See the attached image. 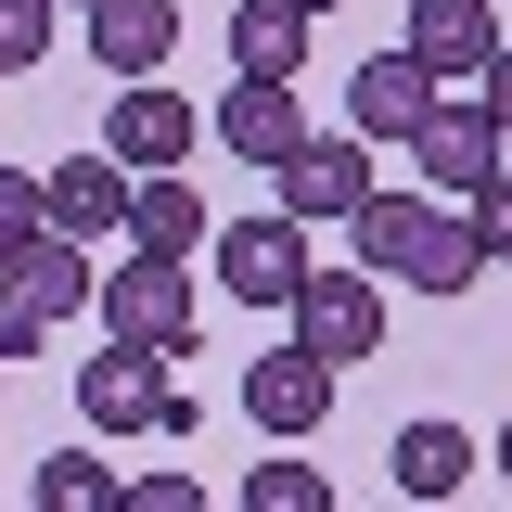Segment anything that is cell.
Wrapping results in <instances>:
<instances>
[{"label": "cell", "mask_w": 512, "mask_h": 512, "mask_svg": "<svg viewBox=\"0 0 512 512\" xmlns=\"http://www.w3.org/2000/svg\"><path fill=\"white\" fill-rule=\"evenodd\" d=\"M77 423L90 436H180L192 397L167 384V346H116L103 333V359H77Z\"/></svg>", "instance_id": "obj_1"}, {"label": "cell", "mask_w": 512, "mask_h": 512, "mask_svg": "<svg viewBox=\"0 0 512 512\" xmlns=\"http://www.w3.org/2000/svg\"><path fill=\"white\" fill-rule=\"evenodd\" d=\"M295 346H320L333 372L346 359H384V269H359V256H308V282H295Z\"/></svg>", "instance_id": "obj_2"}, {"label": "cell", "mask_w": 512, "mask_h": 512, "mask_svg": "<svg viewBox=\"0 0 512 512\" xmlns=\"http://www.w3.org/2000/svg\"><path fill=\"white\" fill-rule=\"evenodd\" d=\"M90 308H103V333H116V346H167V359H180V346H192V269L128 244L116 269L90 282Z\"/></svg>", "instance_id": "obj_3"}, {"label": "cell", "mask_w": 512, "mask_h": 512, "mask_svg": "<svg viewBox=\"0 0 512 512\" xmlns=\"http://www.w3.org/2000/svg\"><path fill=\"white\" fill-rule=\"evenodd\" d=\"M333 384H346V372H333L320 346H295V333H282L269 359H244V423L295 448V436H320V423H333Z\"/></svg>", "instance_id": "obj_4"}, {"label": "cell", "mask_w": 512, "mask_h": 512, "mask_svg": "<svg viewBox=\"0 0 512 512\" xmlns=\"http://www.w3.org/2000/svg\"><path fill=\"white\" fill-rule=\"evenodd\" d=\"M205 244H218L231 308H295V282H308V218H231V231H205Z\"/></svg>", "instance_id": "obj_5"}, {"label": "cell", "mask_w": 512, "mask_h": 512, "mask_svg": "<svg viewBox=\"0 0 512 512\" xmlns=\"http://www.w3.org/2000/svg\"><path fill=\"white\" fill-rule=\"evenodd\" d=\"M269 180H282V218H308V231H346V205L372 192V154H359V128H346V141H333V128H308V141H295Z\"/></svg>", "instance_id": "obj_6"}, {"label": "cell", "mask_w": 512, "mask_h": 512, "mask_svg": "<svg viewBox=\"0 0 512 512\" xmlns=\"http://www.w3.org/2000/svg\"><path fill=\"white\" fill-rule=\"evenodd\" d=\"M90 282H103V269H90V244H77V231H52V218H39L26 244H0V295H13L26 320H77V308H90Z\"/></svg>", "instance_id": "obj_7"}, {"label": "cell", "mask_w": 512, "mask_h": 512, "mask_svg": "<svg viewBox=\"0 0 512 512\" xmlns=\"http://www.w3.org/2000/svg\"><path fill=\"white\" fill-rule=\"evenodd\" d=\"M205 141V103H180L167 77H116V116H103V154L116 167H180Z\"/></svg>", "instance_id": "obj_8"}, {"label": "cell", "mask_w": 512, "mask_h": 512, "mask_svg": "<svg viewBox=\"0 0 512 512\" xmlns=\"http://www.w3.org/2000/svg\"><path fill=\"white\" fill-rule=\"evenodd\" d=\"M397 154H410L436 192H474V180L512 154V141H500V116H487V103H448V90H436V103H423V128H410Z\"/></svg>", "instance_id": "obj_9"}, {"label": "cell", "mask_w": 512, "mask_h": 512, "mask_svg": "<svg viewBox=\"0 0 512 512\" xmlns=\"http://www.w3.org/2000/svg\"><path fill=\"white\" fill-rule=\"evenodd\" d=\"M205 141H231L244 167H282V154L308 141V103H295V77H231V90H218V116H205Z\"/></svg>", "instance_id": "obj_10"}, {"label": "cell", "mask_w": 512, "mask_h": 512, "mask_svg": "<svg viewBox=\"0 0 512 512\" xmlns=\"http://www.w3.org/2000/svg\"><path fill=\"white\" fill-rule=\"evenodd\" d=\"M397 52L423 64V77H474V64L500 52V0H410Z\"/></svg>", "instance_id": "obj_11"}, {"label": "cell", "mask_w": 512, "mask_h": 512, "mask_svg": "<svg viewBox=\"0 0 512 512\" xmlns=\"http://www.w3.org/2000/svg\"><path fill=\"white\" fill-rule=\"evenodd\" d=\"M436 90H448V77H423L410 52H359V77H346V128H359V141H410Z\"/></svg>", "instance_id": "obj_12"}, {"label": "cell", "mask_w": 512, "mask_h": 512, "mask_svg": "<svg viewBox=\"0 0 512 512\" xmlns=\"http://www.w3.org/2000/svg\"><path fill=\"white\" fill-rule=\"evenodd\" d=\"M77 13H90V64L167 77V52H180V0H77Z\"/></svg>", "instance_id": "obj_13"}, {"label": "cell", "mask_w": 512, "mask_h": 512, "mask_svg": "<svg viewBox=\"0 0 512 512\" xmlns=\"http://www.w3.org/2000/svg\"><path fill=\"white\" fill-rule=\"evenodd\" d=\"M116 231H128L141 256H192L218 218H205V192H192L180 167H128V218H116Z\"/></svg>", "instance_id": "obj_14"}, {"label": "cell", "mask_w": 512, "mask_h": 512, "mask_svg": "<svg viewBox=\"0 0 512 512\" xmlns=\"http://www.w3.org/2000/svg\"><path fill=\"white\" fill-rule=\"evenodd\" d=\"M436 218H448V205H423V192H359V205H346V256L384 269V282H410V256H423Z\"/></svg>", "instance_id": "obj_15"}, {"label": "cell", "mask_w": 512, "mask_h": 512, "mask_svg": "<svg viewBox=\"0 0 512 512\" xmlns=\"http://www.w3.org/2000/svg\"><path fill=\"white\" fill-rule=\"evenodd\" d=\"M39 192H52V231H77V244H103V231L128 218V167L116 154H64Z\"/></svg>", "instance_id": "obj_16"}, {"label": "cell", "mask_w": 512, "mask_h": 512, "mask_svg": "<svg viewBox=\"0 0 512 512\" xmlns=\"http://www.w3.org/2000/svg\"><path fill=\"white\" fill-rule=\"evenodd\" d=\"M384 461H397V500H461V474H474L487 448L461 436V423H397V448H384Z\"/></svg>", "instance_id": "obj_17"}, {"label": "cell", "mask_w": 512, "mask_h": 512, "mask_svg": "<svg viewBox=\"0 0 512 512\" xmlns=\"http://www.w3.org/2000/svg\"><path fill=\"white\" fill-rule=\"evenodd\" d=\"M308 64V13L295 0H244L231 13V77H295Z\"/></svg>", "instance_id": "obj_18"}, {"label": "cell", "mask_w": 512, "mask_h": 512, "mask_svg": "<svg viewBox=\"0 0 512 512\" xmlns=\"http://www.w3.org/2000/svg\"><path fill=\"white\" fill-rule=\"evenodd\" d=\"M39 512H116V461L103 448H52L39 461Z\"/></svg>", "instance_id": "obj_19"}, {"label": "cell", "mask_w": 512, "mask_h": 512, "mask_svg": "<svg viewBox=\"0 0 512 512\" xmlns=\"http://www.w3.org/2000/svg\"><path fill=\"white\" fill-rule=\"evenodd\" d=\"M244 512H333L320 461H244Z\"/></svg>", "instance_id": "obj_20"}, {"label": "cell", "mask_w": 512, "mask_h": 512, "mask_svg": "<svg viewBox=\"0 0 512 512\" xmlns=\"http://www.w3.org/2000/svg\"><path fill=\"white\" fill-rule=\"evenodd\" d=\"M474 269H487V256H474V231H461V218H436V231H423V256H410V295H461Z\"/></svg>", "instance_id": "obj_21"}, {"label": "cell", "mask_w": 512, "mask_h": 512, "mask_svg": "<svg viewBox=\"0 0 512 512\" xmlns=\"http://www.w3.org/2000/svg\"><path fill=\"white\" fill-rule=\"evenodd\" d=\"M461 231H474V256H487V269H512V167H487V180L461 192Z\"/></svg>", "instance_id": "obj_22"}, {"label": "cell", "mask_w": 512, "mask_h": 512, "mask_svg": "<svg viewBox=\"0 0 512 512\" xmlns=\"http://www.w3.org/2000/svg\"><path fill=\"white\" fill-rule=\"evenodd\" d=\"M13 64H52V0H0V77Z\"/></svg>", "instance_id": "obj_23"}, {"label": "cell", "mask_w": 512, "mask_h": 512, "mask_svg": "<svg viewBox=\"0 0 512 512\" xmlns=\"http://www.w3.org/2000/svg\"><path fill=\"white\" fill-rule=\"evenodd\" d=\"M205 487L192 474H116V512H192Z\"/></svg>", "instance_id": "obj_24"}, {"label": "cell", "mask_w": 512, "mask_h": 512, "mask_svg": "<svg viewBox=\"0 0 512 512\" xmlns=\"http://www.w3.org/2000/svg\"><path fill=\"white\" fill-rule=\"evenodd\" d=\"M39 218H52V192L26 180V167H0V244H26V231H39Z\"/></svg>", "instance_id": "obj_25"}, {"label": "cell", "mask_w": 512, "mask_h": 512, "mask_svg": "<svg viewBox=\"0 0 512 512\" xmlns=\"http://www.w3.org/2000/svg\"><path fill=\"white\" fill-rule=\"evenodd\" d=\"M474 103H487V116H500V141H512V39L474 64Z\"/></svg>", "instance_id": "obj_26"}, {"label": "cell", "mask_w": 512, "mask_h": 512, "mask_svg": "<svg viewBox=\"0 0 512 512\" xmlns=\"http://www.w3.org/2000/svg\"><path fill=\"white\" fill-rule=\"evenodd\" d=\"M39 346H52V320H26L13 295H0V359H39Z\"/></svg>", "instance_id": "obj_27"}, {"label": "cell", "mask_w": 512, "mask_h": 512, "mask_svg": "<svg viewBox=\"0 0 512 512\" xmlns=\"http://www.w3.org/2000/svg\"><path fill=\"white\" fill-rule=\"evenodd\" d=\"M487 461H500V487H512V423H500V436H487Z\"/></svg>", "instance_id": "obj_28"}, {"label": "cell", "mask_w": 512, "mask_h": 512, "mask_svg": "<svg viewBox=\"0 0 512 512\" xmlns=\"http://www.w3.org/2000/svg\"><path fill=\"white\" fill-rule=\"evenodd\" d=\"M295 13H346V0H295Z\"/></svg>", "instance_id": "obj_29"}, {"label": "cell", "mask_w": 512, "mask_h": 512, "mask_svg": "<svg viewBox=\"0 0 512 512\" xmlns=\"http://www.w3.org/2000/svg\"><path fill=\"white\" fill-rule=\"evenodd\" d=\"M52 13H77V0H52Z\"/></svg>", "instance_id": "obj_30"}, {"label": "cell", "mask_w": 512, "mask_h": 512, "mask_svg": "<svg viewBox=\"0 0 512 512\" xmlns=\"http://www.w3.org/2000/svg\"><path fill=\"white\" fill-rule=\"evenodd\" d=\"M500 13H512V0H500Z\"/></svg>", "instance_id": "obj_31"}]
</instances>
